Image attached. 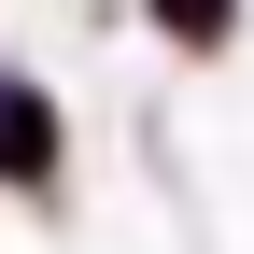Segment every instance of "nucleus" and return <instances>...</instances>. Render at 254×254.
Returning <instances> with one entry per match:
<instances>
[{"label":"nucleus","mask_w":254,"mask_h":254,"mask_svg":"<svg viewBox=\"0 0 254 254\" xmlns=\"http://www.w3.org/2000/svg\"><path fill=\"white\" fill-rule=\"evenodd\" d=\"M155 14H170L184 43H226V14H240V0H155Z\"/></svg>","instance_id":"nucleus-1"}]
</instances>
